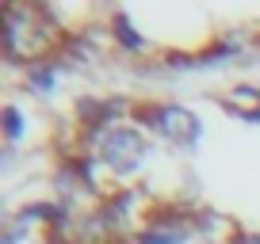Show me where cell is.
Returning <instances> with one entry per match:
<instances>
[{"mask_svg":"<svg viewBox=\"0 0 260 244\" xmlns=\"http://www.w3.org/2000/svg\"><path fill=\"white\" fill-rule=\"evenodd\" d=\"M96 156L100 164H104L111 176H134V172L142 168V164L149 160V141L142 138L138 126H111V130L104 134V141L96 145Z\"/></svg>","mask_w":260,"mask_h":244,"instance_id":"obj_1","label":"cell"},{"mask_svg":"<svg viewBox=\"0 0 260 244\" xmlns=\"http://www.w3.org/2000/svg\"><path fill=\"white\" fill-rule=\"evenodd\" d=\"M138 114H142V122H146L153 134L176 141V145H187V149H191L195 141H199V134H203L199 118H195L187 107H180V103H146Z\"/></svg>","mask_w":260,"mask_h":244,"instance_id":"obj_2","label":"cell"},{"mask_svg":"<svg viewBox=\"0 0 260 244\" xmlns=\"http://www.w3.org/2000/svg\"><path fill=\"white\" fill-rule=\"evenodd\" d=\"M57 84V65H46V61H31L27 65V88L39 92V96H50Z\"/></svg>","mask_w":260,"mask_h":244,"instance_id":"obj_3","label":"cell"},{"mask_svg":"<svg viewBox=\"0 0 260 244\" xmlns=\"http://www.w3.org/2000/svg\"><path fill=\"white\" fill-rule=\"evenodd\" d=\"M111 34H115V42H119V46L134 50V54H142V50L149 46V42L142 38L134 27H130V19H126V16H115V19H111Z\"/></svg>","mask_w":260,"mask_h":244,"instance_id":"obj_4","label":"cell"},{"mask_svg":"<svg viewBox=\"0 0 260 244\" xmlns=\"http://www.w3.org/2000/svg\"><path fill=\"white\" fill-rule=\"evenodd\" d=\"M4 138H8V141H19V138H23V111H19L16 103L4 107Z\"/></svg>","mask_w":260,"mask_h":244,"instance_id":"obj_5","label":"cell"},{"mask_svg":"<svg viewBox=\"0 0 260 244\" xmlns=\"http://www.w3.org/2000/svg\"><path fill=\"white\" fill-rule=\"evenodd\" d=\"M230 96L237 99V103H252L260 111V88H252V84H237L234 92H230Z\"/></svg>","mask_w":260,"mask_h":244,"instance_id":"obj_6","label":"cell"}]
</instances>
